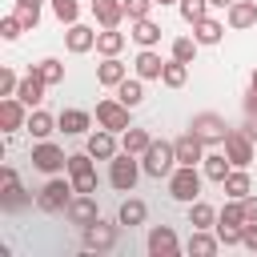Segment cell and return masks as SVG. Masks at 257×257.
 Masks as SVG:
<instances>
[{"label": "cell", "mask_w": 257, "mask_h": 257, "mask_svg": "<svg viewBox=\"0 0 257 257\" xmlns=\"http://www.w3.org/2000/svg\"><path fill=\"white\" fill-rule=\"evenodd\" d=\"M169 197L181 201V205H193L201 197V173H197V165H177L169 173Z\"/></svg>", "instance_id": "obj_1"}, {"label": "cell", "mask_w": 257, "mask_h": 257, "mask_svg": "<svg viewBox=\"0 0 257 257\" xmlns=\"http://www.w3.org/2000/svg\"><path fill=\"white\" fill-rule=\"evenodd\" d=\"M141 165H145V173L149 177H169L173 169H177V149L169 145V141H153L149 149H145V157H141Z\"/></svg>", "instance_id": "obj_2"}, {"label": "cell", "mask_w": 257, "mask_h": 257, "mask_svg": "<svg viewBox=\"0 0 257 257\" xmlns=\"http://www.w3.org/2000/svg\"><path fill=\"white\" fill-rule=\"evenodd\" d=\"M141 169H145V165H137V157H133V153H116V157L108 161V185H112L116 193H133V185H137Z\"/></svg>", "instance_id": "obj_3"}, {"label": "cell", "mask_w": 257, "mask_h": 257, "mask_svg": "<svg viewBox=\"0 0 257 257\" xmlns=\"http://www.w3.org/2000/svg\"><path fill=\"white\" fill-rule=\"evenodd\" d=\"M72 193H76V185H68V181H60V177H52V181L40 189L36 205H40L44 213H64V209H68V201H72Z\"/></svg>", "instance_id": "obj_4"}, {"label": "cell", "mask_w": 257, "mask_h": 257, "mask_svg": "<svg viewBox=\"0 0 257 257\" xmlns=\"http://www.w3.org/2000/svg\"><path fill=\"white\" fill-rule=\"evenodd\" d=\"M189 128H193L205 145H225V133H229V124H225V116H221V112H197Z\"/></svg>", "instance_id": "obj_5"}, {"label": "cell", "mask_w": 257, "mask_h": 257, "mask_svg": "<svg viewBox=\"0 0 257 257\" xmlns=\"http://www.w3.org/2000/svg\"><path fill=\"white\" fill-rule=\"evenodd\" d=\"M253 145H257V141H253L245 128H229V133H225V157L233 161V169H245V165L253 161Z\"/></svg>", "instance_id": "obj_6"}, {"label": "cell", "mask_w": 257, "mask_h": 257, "mask_svg": "<svg viewBox=\"0 0 257 257\" xmlns=\"http://www.w3.org/2000/svg\"><path fill=\"white\" fill-rule=\"evenodd\" d=\"M96 124L108 128V133L133 128V124H128V104H120V100H100V104H96Z\"/></svg>", "instance_id": "obj_7"}, {"label": "cell", "mask_w": 257, "mask_h": 257, "mask_svg": "<svg viewBox=\"0 0 257 257\" xmlns=\"http://www.w3.org/2000/svg\"><path fill=\"white\" fill-rule=\"evenodd\" d=\"M32 165H36L40 173H60V169H68V157H64V149H56L52 141H40V145L32 149Z\"/></svg>", "instance_id": "obj_8"}, {"label": "cell", "mask_w": 257, "mask_h": 257, "mask_svg": "<svg viewBox=\"0 0 257 257\" xmlns=\"http://www.w3.org/2000/svg\"><path fill=\"white\" fill-rule=\"evenodd\" d=\"M116 245V229L112 225H104L100 217L92 221V225H84V249H92V253H108Z\"/></svg>", "instance_id": "obj_9"}, {"label": "cell", "mask_w": 257, "mask_h": 257, "mask_svg": "<svg viewBox=\"0 0 257 257\" xmlns=\"http://www.w3.org/2000/svg\"><path fill=\"white\" fill-rule=\"evenodd\" d=\"M64 217H68L72 225H80V229H84V225H92V221H96V197H92V193H76V197L68 201Z\"/></svg>", "instance_id": "obj_10"}, {"label": "cell", "mask_w": 257, "mask_h": 257, "mask_svg": "<svg viewBox=\"0 0 257 257\" xmlns=\"http://www.w3.org/2000/svg\"><path fill=\"white\" fill-rule=\"evenodd\" d=\"M173 149H177V165H197V161H205V141H201L193 128H189L185 137H177Z\"/></svg>", "instance_id": "obj_11"}, {"label": "cell", "mask_w": 257, "mask_h": 257, "mask_svg": "<svg viewBox=\"0 0 257 257\" xmlns=\"http://www.w3.org/2000/svg\"><path fill=\"white\" fill-rule=\"evenodd\" d=\"M149 253H153V257H177V253H181L177 233H173L169 225H157V229L149 233Z\"/></svg>", "instance_id": "obj_12"}, {"label": "cell", "mask_w": 257, "mask_h": 257, "mask_svg": "<svg viewBox=\"0 0 257 257\" xmlns=\"http://www.w3.org/2000/svg\"><path fill=\"white\" fill-rule=\"evenodd\" d=\"M44 88H48V80L40 76V68H32V72H28L24 80H20V88H16V96H20V100H24L28 108H36V104L44 100Z\"/></svg>", "instance_id": "obj_13"}, {"label": "cell", "mask_w": 257, "mask_h": 257, "mask_svg": "<svg viewBox=\"0 0 257 257\" xmlns=\"http://www.w3.org/2000/svg\"><path fill=\"white\" fill-rule=\"evenodd\" d=\"M0 124H4V133H16V128L28 124L24 100H20V96H4V100H0Z\"/></svg>", "instance_id": "obj_14"}, {"label": "cell", "mask_w": 257, "mask_h": 257, "mask_svg": "<svg viewBox=\"0 0 257 257\" xmlns=\"http://www.w3.org/2000/svg\"><path fill=\"white\" fill-rule=\"evenodd\" d=\"M92 16L100 28H120L124 20V0H92Z\"/></svg>", "instance_id": "obj_15"}, {"label": "cell", "mask_w": 257, "mask_h": 257, "mask_svg": "<svg viewBox=\"0 0 257 257\" xmlns=\"http://www.w3.org/2000/svg\"><path fill=\"white\" fill-rule=\"evenodd\" d=\"M64 44H68V52H88V48H96V28H88V24H68V32H64Z\"/></svg>", "instance_id": "obj_16"}, {"label": "cell", "mask_w": 257, "mask_h": 257, "mask_svg": "<svg viewBox=\"0 0 257 257\" xmlns=\"http://www.w3.org/2000/svg\"><path fill=\"white\" fill-rule=\"evenodd\" d=\"M225 12H229V28H253L257 24V0H233Z\"/></svg>", "instance_id": "obj_17"}, {"label": "cell", "mask_w": 257, "mask_h": 257, "mask_svg": "<svg viewBox=\"0 0 257 257\" xmlns=\"http://www.w3.org/2000/svg\"><path fill=\"white\" fill-rule=\"evenodd\" d=\"M133 64H137V76H141V80H161V72H165L161 52H153V48H141Z\"/></svg>", "instance_id": "obj_18"}, {"label": "cell", "mask_w": 257, "mask_h": 257, "mask_svg": "<svg viewBox=\"0 0 257 257\" xmlns=\"http://www.w3.org/2000/svg\"><path fill=\"white\" fill-rule=\"evenodd\" d=\"M84 149H88L96 161H112V157H116V137H112L108 128H100V133H92V137H88V145H84Z\"/></svg>", "instance_id": "obj_19"}, {"label": "cell", "mask_w": 257, "mask_h": 257, "mask_svg": "<svg viewBox=\"0 0 257 257\" xmlns=\"http://www.w3.org/2000/svg\"><path fill=\"white\" fill-rule=\"evenodd\" d=\"M221 189H225V197H233V201H245V197L253 193V181H249V173H245V169H233V173L221 181Z\"/></svg>", "instance_id": "obj_20"}, {"label": "cell", "mask_w": 257, "mask_h": 257, "mask_svg": "<svg viewBox=\"0 0 257 257\" xmlns=\"http://www.w3.org/2000/svg\"><path fill=\"white\" fill-rule=\"evenodd\" d=\"M221 36H225V24L213 20V16H201V20L193 24V40H197V44H217Z\"/></svg>", "instance_id": "obj_21"}, {"label": "cell", "mask_w": 257, "mask_h": 257, "mask_svg": "<svg viewBox=\"0 0 257 257\" xmlns=\"http://www.w3.org/2000/svg\"><path fill=\"white\" fill-rule=\"evenodd\" d=\"M128 36H133L141 48H157V44H161V24H153L149 16H145V20H133V32H128Z\"/></svg>", "instance_id": "obj_22"}, {"label": "cell", "mask_w": 257, "mask_h": 257, "mask_svg": "<svg viewBox=\"0 0 257 257\" xmlns=\"http://www.w3.org/2000/svg\"><path fill=\"white\" fill-rule=\"evenodd\" d=\"M124 76L128 72H124V64L116 56H104V64H96V84H104V88H116Z\"/></svg>", "instance_id": "obj_23"}, {"label": "cell", "mask_w": 257, "mask_h": 257, "mask_svg": "<svg viewBox=\"0 0 257 257\" xmlns=\"http://www.w3.org/2000/svg\"><path fill=\"white\" fill-rule=\"evenodd\" d=\"M193 257H213L217 249H221V237H213V233H205V229H193V237H189V245H185Z\"/></svg>", "instance_id": "obj_24"}, {"label": "cell", "mask_w": 257, "mask_h": 257, "mask_svg": "<svg viewBox=\"0 0 257 257\" xmlns=\"http://www.w3.org/2000/svg\"><path fill=\"white\" fill-rule=\"evenodd\" d=\"M56 124H60L64 137H76V133L88 128V112H84V108H64V112L56 116Z\"/></svg>", "instance_id": "obj_25"}, {"label": "cell", "mask_w": 257, "mask_h": 257, "mask_svg": "<svg viewBox=\"0 0 257 257\" xmlns=\"http://www.w3.org/2000/svg\"><path fill=\"white\" fill-rule=\"evenodd\" d=\"M201 165H205V177H209V181H217V185H221V181L233 173V161H229L225 153H209Z\"/></svg>", "instance_id": "obj_26"}, {"label": "cell", "mask_w": 257, "mask_h": 257, "mask_svg": "<svg viewBox=\"0 0 257 257\" xmlns=\"http://www.w3.org/2000/svg\"><path fill=\"white\" fill-rule=\"evenodd\" d=\"M124 48V32H116V28H100L96 32V52L100 56H116Z\"/></svg>", "instance_id": "obj_27"}, {"label": "cell", "mask_w": 257, "mask_h": 257, "mask_svg": "<svg viewBox=\"0 0 257 257\" xmlns=\"http://www.w3.org/2000/svg\"><path fill=\"white\" fill-rule=\"evenodd\" d=\"M116 100H120V104H128V108H137V104L145 100V84H141V76H137V80H128V76H124V80L116 84Z\"/></svg>", "instance_id": "obj_28"}, {"label": "cell", "mask_w": 257, "mask_h": 257, "mask_svg": "<svg viewBox=\"0 0 257 257\" xmlns=\"http://www.w3.org/2000/svg\"><path fill=\"white\" fill-rule=\"evenodd\" d=\"M24 128H28L32 137H40V141H44V137H48V133H56L60 124H56V120H52V116H48L44 108H32V112H28V124H24Z\"/></svg>", "instance_id": "obj_29"}, {"label": "cell", "mask_w": 257, "mask_h": 257, "mask_svg": "<svg viewBox=\"0 0 257 257\" xmlns=\"http://www.w3.org/2000/svg\"><path fill=\"white\" fill-rule=\"evenodd\" d=\"M149 145H153V137H149L145 128H124V137H120V149L133 153V157H145Z\"/></svg>", "instance_id": "obj_30"}, {"label": "cell", "mask_w": 257, "mask_h": 257, "mask_svg": "<svg viewBox=\"0 0 257 257\" xmlns=\"http://www.w3.org/2000/svg\"><path fill=\"white\" fill-rule=\"evenodd\" d=\"M189 225H193V229H209V225H217V209L205 205V201L197 197V201L189 205Z\"/></svg>", "instance_id": "obj_31"}, {"label": "cell", "mask_w": 257, "mask_h": 257, "mask_svg": "<svg viewBox=\"0 0 257 257\" xmlns=\"http://www.w3.org/2000/svg\"><path fill=\"white\" fill-rule=\"evenodd\" d=\"M145 217H149V209H145V201H137V197H128V201L120 205V213H116V221H120V225H128V229H133V225H141Z\"/></svg>", "instance_id": "obj_32"}, {"label": "cell", "mask_w": 257, "mask_h": 257, "mask_svg": "<svg viewBox=\"0 0 257 257\" xmlns=\"http://www.w3.org/2000/svg\"><path fill=\"white\" fill-rule=\"evenodd\" d=\"M185 80H189V64H181V60H165L161 84H165V88H181Z\"/></svg>", "instance_id": "obj_33"}, {"label": "cell", "mask_w": 257, "mask_h": 257, "mask_svg": "<svg viewBox=\"0 0 257 257\" xmlns=\"http://www.w3.org/2000/svg\"><path fill=\"white\" fill-rule=\"evenodd\" d=\"M193 56H197V40H193V36H177V40H173V60L193 64Z\"/></svg>", "instance_id": "obj_34"}, {"label": "cell", "mask_w": 257, "mask_h": 257, "mask_svg": "<svg viewBox=\"0 0 257 257\" xmlns=\"http://www.w3.org/2000/svg\"><path fill=\"white\" fill-rule=\"evenodd\" d=\"M217 225H245V205L229 197V205L217 213Z\"/></svg>", "instance_id": "obj_35"}, {"label": "cell", "mask_w": 257, "mask_h": 257, "mask_svg": "<svg viewBox=\"0 0 257 257\" xmlns=\"http://www.w3.org/2000/svg\"><path fill=\"white\" fill-rule=\"evenodd\" d=\"M40 4H44V0H16V16L24 20V28H36V20H40Z\"/></svg>", "instance_id": "obj_36"}, {"label": "cell", "mask_w": 257, "mask_h": 257, "mask_svg": "<svg viewBox=\"0 0 257 257\" xmlns=\"http://www.w3.org/2000/svg\"><path fill=\"white\" fill-rule=\"evenodd\" d=\"M52 12H56V20H60V24H76L80 4H76V0H52Z\"/></svg>", "instance_id": "obj_37"}, {"label": "cell", "mask_w": 257, "mask_h": 257, "mask_svg": "<svg viewBox=\"0 0 257 257\" xmlns=\"http://www.w3.org/2000/svg\"><path fill=\"white\" fill-rule=\"evenodd\" d=\"M209 8H213L209 0H181V16H185L189 24H197L201 16H209Z\"/></svg>", "instance_id": "obj_38"}, {"label": "cell", "mask_w": 257, "mask_h": 257, "mask_svg": "<svg viewBox=\"0 0 257 257\" xmlns=\"http://www.w3.org/2000/svg\"><path fill=\"white\" fill-rule=\"evenodd\" d=\"M36 68H40V76H44L48 84H60V80H64V64H60L56 56H48V60H40Z\"/></svg>", "instance_id": "obj_39"}, {"label": "cell", "mask_w": 257, "mask_h": 257, "mask_svg": "<svg viewBox=\"0 0 257 257\" xmlns=\"http://www.w3.org/2000/svg\"><path fill=\"white\" fill-rule=\"evenodd\" d=\"M68 177H72L76 193H96V173L92 169H80V173H68Z\"/></svg>", "instance_id": "obj_40"}, {"label": "cell", "mask_w": 257, "mask_h": 257, "mask_svg": "<svg viewBox=\"0 0 257 257\" xmlns=\"http://www.w3.org/2000/svg\"><path fill=\"white\" fill-rule=\"evenodd\" d=\"M153 4H157V0H124V16H128V20H145Z\"/></svg>", "instance_id": "obj_41"}, {"label": "cell", "mask_w": 257, "mask_h": 257, "mask_svg": "<svg viewBox=\"0 0 257 257\" xmlns=\"http://www.w3.org/2000/svg\"><path fill=\"white\" fill-rule=\"evenodd\" d=\"M241 233H245V225H217L221 245H241Z\"/></svg>", "instance_id": "obj_42"}, {"label": "cell", "mask_w": 257, "mask_h": 257, "mask_svg": "<svg viewBox=\"0 0 257 257\" xmlns=\"http://www.w3.org/2000/svg\"><path fill=\"white\" fill-rule=\"evenodd\" d=\"M20 28H24V20H20V16H4V20H0V36H4V40H16V36H20Z\"/></svg>", "instance_id": "obj_43"}, {"label": "cell", "mask_w": 257, "mask_h": 257, "mask_svg": "<svg viewBox=\"0 0 257 257\" xmlns=\"http://www.w3.org/2000/svg\"><path fill=\"white\" fill-rule=\"evenodd\" d=\"M16 88H20L16 72H12V68H4V72H0V96H16Z\"/></svg>", "instance_id": "obj_44"}, {"label": "cell", "mask_w": 257, "mask_h": 257, "mask_svg": "<svg viewBox=\"0 0 257 257\" xmlns=\"http://www.w3.org/2000/svg\"><path fill=\"white\" fill-rule=\"evenodd\" d=\"M241 205H245V225H257V193H249Z\"/></svg>", "instance_id": "obj_45"}, {"label": "cell", "mask_w": 257, "mask_h": 257, "mask_svg": "<svg viewBox=\"0 0 257 257\" xmlns=\"http://www.w3.org/2000/svg\"><path fill=\"white\" fill-rule=\"evenodd\" d=\"M241 245H245L249 253H257V225H245V233H241Z\"/></svg>", "instance_id": "obj_46"}, {"label": "cell", "mask_w": 257, "mask_h": 257, "mask_svg": "<svg viewBox=\"0 0 257 257\" xmlns=\"http://www.w3.org/2000/svg\"><path fill=\"white\" fill-rule=\"evenodd\" d=\"M245 112L257 116V88H249V96H245Z\"/></svg>", "instance_id": "obj_47"}, {"label": "cell", "mask_w": 257, "mask_h": 257, "mask_svg": "<svg viewBox=\"0 0 257 257\" xmlns=\"http://www.w3.org/2000/svg\"><path fill=\"white\" fill-rule=\"evenodd\" d=\"M245 133H249V137L257 141V116H249V124H245Z\"/></svg>", "instance_id": "obj_48"}, {"label": "cell", "mask_w": 257, "mask_h": 257, "mask_svg": "<svg viewBox=\"0 0 257 257\" xmlns=\"http://www.w3.org/2000/svg\"><path fill=\"white\" fill-rule=\"evenodd\" d=\"M209 4H213V8H229L233 0H209Z\"/></svg>", "instance_id": "obj_49"}, {"label": "cell", "mask_w": 257, "mask_h": 257, "mask_svg": "<svg viewBox=\"0 0 257 257\" xmlns=\"http://www.w3.org/2000/svg\"><path fill=\"white\" fill-rule=\"evenodd\" d=\"M157 4H181V0H157Z\"/></svg>", "instance_id": "obj_50"}, {"label": "cell", "mask_w": 257, "mask_h": 257, "mask_svg": "<svg viewBox=\"0 0 257 257\" xmlns=\"http://www.w3.org/2000/svg\"><path fill=\"white\" fill-rule=\"evenodd\" d=\"M253 88H257V68H253Z\"/></svg>", "instance_id": "obj_51"}]
</instances>
